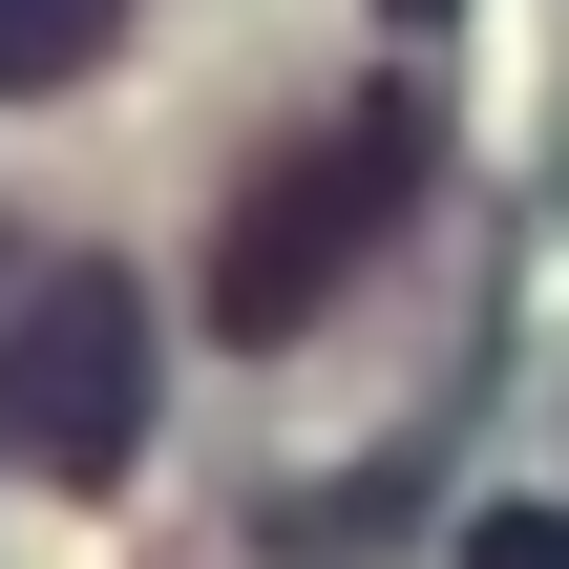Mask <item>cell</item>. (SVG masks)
Returning a JSON list of instances; mask_svg holds the SVG:
<instances>
[{
    "label": "cell",
    "instance_id": "cell-1",
    "mask_svg": "<svg viewBox=\"0 0 569 569\" xmlns=\"http://www.w3.org/2000/svg\"><path fill=\"white\" fill-rule=\"evenodd\" d=\"M422 211V106L380 84V106H338V127H296L253 190H232V232H211V338L232 359H274V338H317L359 274H380V232Z\"/></svg>",
    "mask_w": 569,
    "mask_h": 569
},
{
    "label": "cell",
    "instance_id": "cell-2",
    "mask_svg": "<svg viewBox=\"0 0 569 569\" xmlns=\"http://www.w3.org/2000/svg\"><path fill=\"white\" fill-rule=\"evenodd\" d=\"M0 465L21 486H127L148 465V274L42 253L0 296Z\"/></svg>",
    "mask_w": 569,
    "mask_h": 569
},
{
    "label": "cell",
    "instance_id": "cell-3",
    "mask_svg": "<svg viewBox=\"0 0 569 569\" xmlns=\"http://www.w3.org/2000/svg\"><path fill=\"white\" fill-rule=\"evenodd\" d=\"M127 42V0H0V106H42V84H84Z\"/></svg>",
    "mask_w": 569,
    "mask_h": 569
}]
</instances>
